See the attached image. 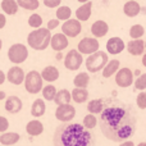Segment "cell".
Here are the masks:
<instances>
[{"mask_svg":"<svg viewBox=\"0 0 146 146\" xmlns=\"http://www.w3.org/2000/svg\"><path fill=\"white\" fill-rule=\"evenodd\" d=\"M101 133L113 142H123L136 133L137 114L129 104L114 100L100 114Z\"/></svg>","mask_w":146,"mask_h":146,"instance_id":"1","label":"cell"},{"mask_svg":"<svg viewBox=\"0 0 146 146\" xmlns=\"http://www.w3.org/2000/svg\"><path fill=\"white\" fill-rule=\"evenodd\" d=\"M54 146H94L95 136L80 123H62L53 137Z\"/></svg>","mask_w":146,"mask_h":146,"instance_id":"2","label":"cell"},{"mask_svg":"<svg viewBox=\"0 0 146 146\" xmlns=\"http://www.w3.org/2000/svg\"><path fill=\"white\" fill-rule=\"evenodd\" d=\"M27 42L33 50H45L51 42V33L49 28H38L28 35Z\"/></svg>","mask_w":146,"mask_h":146,"instance_id":"3","label":"cell"},{"mask_svg":"<svg viewBox=\"0 0 146 146\" xmlns=\"http://www.w3.org/2000/svg\"><path fill=\"white\" fill-rule=\"evenodd\" d=\"M108 63H109L108 54L104 53V51H96V53L91 54L86 59V68H87L88 72L96 73L105 68V66Z\"/></svg>","mask_w":146,"mask_h":146,"instance_id":"4","label":"cell"},{"mask_svg":"<svg viewBox=\"0 0 146 146\" xmlns=\"http://www.w3.org/2000/svg\"><path fill=\"white\" fill-rule=\"evenodd\" d=\"M25 88L28 94H38L44 88V78L37 71H30L26 74Z\"/></svg>","mask_w":146,"mask_h":146,"instance_id":"5","label":"cell"},{"mask_svg":"<svg viewBox=\"0 0 146 146\" xmlns=\"http://www.w3.org/2000/svg\"><path fill=\"white\" fill-rule=\"evenodd\" d=\"M8 58L12 63L21 64L28 58V50L23 44H14L8 50Z\"/></svg>","mask_w":146,"mask_h":146,"instance_id":"6","label":"cell"},{"mask_svg":"<svg viewBox=\"0 0 146 146\" xmlns=\"http://www.w3.org/2000/svg\"><path fill=\"white\" fill-rule=\"evenodd\" d=\"M74 117H76V108L72 106L71 104L58 105V108L55 110V118L62 123H69Z\"/></svg>","mask_w":146,"mask_h":146,"instance_id":"7","label":"cell"},{"mask_svg":"<svg viewBox=\"0 0 146 146\" xmlns=\"http://www.w3.org/2000/svg\"><path fill=\"white\" fill-rule=\"evenodd\" d=\"M82 54L78 50H71L68 51V54L66 55V59H64V66H66L67 69L69 71H77L80 69V67L82 66Z\"/></svg>","mask_w":146,"mask_h":146,"instance_id":"8","label":"cell"},{"mask_svg":"<svg viewBox=\"0 0 146 146\" xmlns=\"http://www.w3.org/2000/svg\"><path fill=\"white\" fill-rule=\"evenodd\" d=\"M78 51L81 54L91 55L99 51V41L94 37H85L78 42Z\"/></svg>","mask_w":146,"mask_h":146,"instance_id":"9","label":"cell"},{"mask_svg":"<svg viewBox=\"0 0 146 146\" xmlns=\"http://www.w3.org/2000/svg\"><path fill=\"white\" fill-rule=\"evenodd\" d=\"M115 83L119 87H129L133 83V73L129 68H121L115 74Z\"/></svg>","mask_w":146,"mask_h":146,"instance_id":"10","label":"cell"},{"mask_svg":"<svg viewBox=\"0 0 146 146\" xmlns=\"http://www.w3.org/2000/svg\"><path fill=\"white\" fill-rule=\"evenodd\" d=\"M81 30H82V27H81V23L78 19H68L62 26L63 33L67 35L68 37H76V36H78Z\"/></svg>","mask_w":146,"mask_h":146,"instance_id":"11","label":"cell"},{"mask_svg":"<svg viewBox=\"0 0 146 146\" xmlns=\"http://www.w3.org/2000/svg\"><path fill=\"white\" fill-rule=\"evenodd\" d=\"M7 80L9 81L10 83L15 85V86L21 85V83H23V82H25V80H26L25 71H23V69L21 68V67H18V66L12 67V68H10L9 71H8Z\"/></svg>","mask_w":146,"mask_h":146,"instance_id":"12","label":"cell"},{"mask_svg":"<svg viewBox=\"0 0 146 146\" xmlns=\"http://www.w3.org/2000/svg\"><path fill=\"white\" fill-rule=\"evenodd\" d=\"M5 110L7 111H9V113H12V114H17V113H19L21 110H22V108H23V103H22V100H21L18 96H14V95H12V96H9V98L5 100Z\"/></svg>","mask_w":146,"mask_h":146,"instance_id":"13","label":"cell"},{"mask_svg":"<svg viewBox=\"0 0 146 146\" xmlns=\"http://www.w3.org/2000/svg\"><path fill=\"white\" fill-rule=\"evenodd\" d=\"M124 42L121 37H111L106 42V50H108L109 54H113V55H117V54L122 53L124 50Z\"/></svg>","mask_w":146,"mask_h":146,"instance_id":"14","label":"cell"},{"mask_svg":"<svg viewBox=\"0 0 146 146\" xmlns=\"http://www.w3.org/2000/svg\"><path fill=\"white\" fill-rule=\"evenodd\" d=\"M51 49L55 51H62L68 46V38H67V35L62 33H55V35L51 37Z\"/></svg>","mask_w":146,"mask_h":146,"instance_id":"15","label":"cell"},{"mask_svg":"<svg viewBox=\"0 0 146 146\" xmlns=\"http://www.w3.org/2000/svg\"><path fill=\"white\" fill-rule=\"evenodd\" d=\"M26 132H27V135H30L32 137L40 136L44 132V124L38 119H32L26 124Z\"/></svg>","mask_w":146,"mask_h":146,"instance_id":"16","label":"cell"},{"mask_svg":"<svg viewBox=\"0 0 146 146\" xmlns=\"http://www.w3.org/2000/svg\"><path fill=\"white\" fill-rule=\"evenodd\" d=\"M144 49H146L145 44H144V41L140 40V38H137V40H131L127 44V50L133 56L142 55V54H144Z\"/></svg>","mask_w":146,"mask_h":146,"instance_id":"17","label":"cell"},{"mask_svg":"<svg viewBox=\"0 0 146 146\" xmlns=\"http://www.w3.org/2000/svg\"><path fill=\"white\" fill-rule=\"evenodd\" d=\"M109 27L108 23L104 22V21H96L92 26H91V33H92L95 37H104V36L108 33Z\"/></svg>","mask_w":146,"mask_h":146,"instance_id":"18","label":"cell"},{"mask_svg":"<svg viewBox=\"0 0 146 146\" xmlns=\"http://www.w3.org/2000/svg\"><path fill=\"white\" fill-rule=\"evenodd\" d=\"M91 8H92V3L91 1H87L80 7L77 10H76V17H77L78 21H88L91 17Z\"/></svg>","mask_w":146,"mask_h":146,"instance_id":"19","label":"cell"},{"mask_svg":"<svg viewBox=\"0 0 146 146\" xmlns=\"http://www.w3.org/2000/svg\"><path fill=\"white\" fill-rule=\"evenodd\" d=\"M41 76H42L44 81H46V82L51 83L54 82V81H56L59 78V71L56 67L54 66H48L44 68V71L41 72Z\"/></svg>","mask_w":146,"mask_h":146,"instance_id":"20","label":"cell"},{"mask_svg":"<svg viewBox=\"0 0 146 146\" xmlns=\"http://www.w3.org/2000/svg\"><path fill=\"white\" fill-rule=\"evenodd\" d=\"M21 139V135L17 132H4L0 136V144L4 146H10L15 145Z\"/></svg>","mask_w":146,"mask_h":146,"instance_id":"21","label":"cell"},{"mask_svg":"<svg viewBox=\"0 0 146 146\" xmlns=\"http://www.w3.org/2000/svg\"><path fill=\"white\" fill-rule=\"evenodd\" d=\"M46 111V105H45V101L42 99H36L35 101L32 103V106H31V115L32 117H42Z\"/></svg>","mask_w":146,"mask_h":146,"instance_id":"22","label":"cell"},{"mask_svg":"<svg viewBox=\"0 0 146 146\" xmlns=\"http://www.w3.org/2000/svg\"><path fill=\"white\" fill-rule=\"evenodd\" d=\"M140 10H141L140 4L137 1H135V0H129V1H127L123 7V12L127 17H136V15L140 13Z\"/></svg>","mask_w":146,"mask_h":146,"instance_id":"23","label":"cell"},{"mask_svg":"<svg viewBox=\"0 0 146 146\" xmlns=\"http://www.w3.org/2000/svg\"><path fill=\"white\" fill-rule=\"evenodd\" d=\"M72 99V92H69L67 88H63V90H59L58 94H56L55 99H54V103L56 105H66V104L71 103Z\"/></svg>","mask_w":146,"mask_h":146,"instance_id":"24","label":"cell"},{"mask_svg":"<svg viewBox=\"0 0 146 146\" xmlns=\"http://www.w3.org/2000/svg\"><path fill=\"white\" fill-rule=\"evenodd\" d=\"M119 66H121V63H119V60H117V59L109 60V63L106 64L105 68L103 69V77L109 78L113 74H117V72L119 71Z\"/></svg>","mask_w":146,"mask_h":146,"instance_id":"25","label":"cell"},{"mask_svg":"<svg viewBox=\"0 0 146 146\" xmlns=\"http://www.w3.org/2000/svg\"><path fill=\"white\" fill-rule=\"evenodd\" d=\"M72 99H73V101L77 104L85 103V101H87V99H88V91L86 90V88H81V87L73 88Z\"/></svg>","mask_w":146,"mask_h":146,"instance_id":"26","label":"cell"},{"mask_svg":"<svg viewBox=\"0 0 146 146\" xmlns=\"http://www.w3.org/2000/svg\"><path fill=\"white\" fill-rule=\"evenodd\" d=\"M104 103L101 99H95V100L88 101L87 104V110L91 114H101L104 110Z\"/></svg>","mask_w":146,"mask_h":146,"instance_id":"27","label":"cell"},{"mask_svg":"<svg viewBox=\"0 0 146 146\" xmlns=\"http://www.w3.org/2000/svg\"><path fill=\"white\" fill-rule=\"evenodd\" d=\"M73 83H74L76 87H81V88H86L90 83V76H88L87 72H81L78 73L77 76L73 80Z\"/></svg>","mask_w":146,"mask_h":146,"instance_id":"28","label":"cell"},{"mask_svg":"<svg viewBox=\"0 0 146 146\" xmlns=\"http://www.w3.org/2000/svg\"><path fill=\"white\" fill-rule=\"evenodd\" d=\"M18 7H19L18 1H14V0H3L1 1V9L7 14H15L18 12Z\"/></svg>","mask_w":146,"mask_h":146,"instance_id":"29","label":"cell"},{"mask_svg":"<svg viewBox=\"0 0 146 146\" xmlns=\"http://www.w3.org/2000/svg\"><path fill=\"white\" fill-rule=\"evenodd\" d=\"M56 94H58V91H56L55 86H53L51 83H50V85H48V86H44V88H42V98L45 99V100L54 101Z\"/></svg>","mask_w":146,"mask_h":146,"instance_id":"30","label":"cell"},{"mask_svg":"<svg viewBox=\"0 0 146 146\" xmlns=\"http://www.w3.org/2000/svg\"><path fill=\"white\" fill-rule=\"evenodd\" d=\"M83 126H85L87 129L95 128V127L98 126V119H96L95 114L88 113L87 115H85V118H83Z\"/></svg>","mask_w":146,"mask_h":146,"instance_id":"31","label":"cell"},{"mask_svg":"<svg viewBox=\"0 0 146 146\" xmlns=\"http://www.w3.org/2000/svg\"><path fill=\"white\" fill-rule=\"evenodd\" d=\"M21 8L27 10H36L38 8V1L37 0H17Z\"/></svg>","mask_w":146,"mask_h":146,"instance_id":"32","label":"cell"},{"mask_svg":"<svg viewBox=\"0 0 146 146\" xmlns=\"http://www.w3.org/2000/svg\"><path fill=\"white\" fill-rule=\"evenodd\" d=\"M145 33V30L141 25H133L129 30V36H131L133 40H137V38L142 37Z\"/></svg>","mask_w":146,"mask_h":146,"instance_id":"33","label":"cell"},{"mask_svg":"<svg viewBox=\"0 0 146 146\" xmlns=\"http://www.w3.org/2000/svg\"><path fill=\"white\" fill-rule=\"evenodd\" d=\"M71 8L69 7H60L58 10H56V18L58 19H62V21H68L69 18H71Z\"/></svg>","mask_w":146,"mask_h":146,"instance_id":"34","label":"cell"},{"mask_svg":"<svg viewBox=\"0 0 146 146\" xmlns=\"http://www.w3.org/2000/svg\"><path fill=\"white\" fill-rule=\"evenodd\" d=\"M28 25L33 28H38L42 25V18L38 14H32L30 18H28Z\"/></svg>","mask_w":146,"mask_h":146,"instance_id":"35","label":"cell"},{"mask_svg":"<svg viewBox=\"0 0 146 146\" xmlns=\"http://www.w3.org/2000/svg\"><path fill=\"white\" fill-rule=\"evenodd\" d=\"M135 87L140 91H144L146 88V73H142L137 77V80L135 81Z\"/></svg>","mask_w":146,"mask_h":146,"instance_id":"36","label":"cell"},{"mask_svg":"<svg viewBox=\"0 0 146 146\" xmlns=\"http://www.w3.org/2000/svg\"><path fill=\"white\" fill-rule=\"evenodd\" d=\"M136 104L140 109H146V92L141 91L136 98Z\"/></svg>","mask_w":146,"mask_h":146,"instance_id":"37","label":"cell"},{"mask_svg":"<svg viewBox=\"0 0 146 146\" xmlns=\"http://www.w3.org/2000/svg\"><path fill=\"white\" fill-rule=\"evenodd\" d=\"M0 132L1 133H4L5 131L8 129V127H9V122H8V119L5 118V117H0Z\"/></svg>","mask_w":146,"mask_h":146,"instance_id":"38","label":"cell"},{"mask_svg":"<svg viewBox=\"0 0 146 146\" xmlns=\"http://www.w3.org/2000/svg\"><path fill=\"white\" fill-rule=\"evenodd\" d=\"M44 4L49 8H56L60 4V0H44Z\"/></svg>","mask_w":146,"mask_h":146,"instance_id":"39","label":"cell"},{"mask_svg":"<svg viewBox=\"0 0 146 146\" xmlns=\"http://www.w3.org/2000/svg\"><path fill=\"white\" fill-rule=\"evenodd\" d=\"M58 25H59V19H51L48 23V28L49 30H54V28L58 27Z\"/></svg>","mask_w":146,"mask_h":146,"instance_id":"40","label":"cell"},{"mask_svg":"<svg viewBox=\"0 0 146 146\" xmlns=\"http://www.w3.org/2000/svg\"><path fill=\"white\" fill-rule=\"evenodd\" d=\"M119 146H136L133 144V141H131V140H127V141H123L121 142V145Z\"/></svg>","mask_w":146,"mask_h":146,"instance_id":"41","label":"cell"},{"mask_svg":"<svg viewBox=\"0 0 146 146\" xmlns=\"http://www.w3.org/2000/svg\"><path fill=\"white\" fill-rule=\"evenodd\" d=\"M5 77H7V76H5V73L3 71H0V85H3V83H4Z\"/></svg>","mask_w":146,"mask_h":146,"instance_id":"42","label":"cell"},{"mask_svg":"<svg viewBox=\"0 0 146 146\" xmlns=\"http://www.w3.org/2000/svg\"><path fill=\"white\" fill-rule=\"evenodd\" d=\"M0 19H1V25H0V27H4V25H5V17L4 15H0Z\"/></svg>","mask_w":146,"mask_h":146,"instance_id":"43","label":"cell"},{"mask_svg":"<svg viewBox=\"0 0 146 146\" xmlns=\"http://www.w3.org/2000/svg\"><path fill=\"white\" fill-rule=\"evenodd\" d=\"M5 99V92L4 91H0V100H4Z\"/></svg>","mask_w":146,"mask_h":146,"instance_id":"44","label":"cell"},{"mask_svg":"<svg viewBox=\"0 0 146 146\" xmlns=\"http://www.w3.org/2000/svg\"><path fill=\"white\" fill-rule=\"evenodd\" d=\"M142 66L146 67V54H144V56H142Z\"/></svg>","mask_w":146,"mask_h":146,"instance_id":"45","label":"cell"},{"mask_svg":"<svg viewBox=\"0 0 146 146\" xmlns=\"http://www.w3.org/2000/svg\"><path fill=\"white\" fill-rule=\"evenodd\" d=\"M137 146H146V142H140Z\"/></svg>","mask_w":146,"mask_h":146,"instance_id":"46","label":"cell"},{"mask_svg":"<svg viewBox=\"0 0 146 146\" xmlns=\"http://www.w3.org/2000/svg\"><path fill=\"white\" fill-rule=\"evenodd\" d=\"M80 3H87V1H90V0H78Z\"/></svg>","mask_w":146,"mask_h":146,"instance_id":"47","label":"cell"},{"mask_svg":"<svg viewBox=\"0 0 146 146\" xmlns=\"http://www.w3.org/2000/svg\"><path fill=\"white\" fill-rule=\"evenodd\" d=\"M145 48H146V42H145Z\"/></svg>","mask_w":146,"mask_h":146,"instance_id":"48","label":"cell"}]
</instances>
